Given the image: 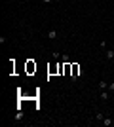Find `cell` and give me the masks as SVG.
<instances>
[{
    "label": "cell",
    "instance_id": "obj_4",
    "mask_svg": "<svg viewBox=\"0 0 114 127\" xmlns=\"http://www.w3.org/2000/svg\"><path fill=\"white\" fill-rule=\"evenodd\" d=\"M99 97H101V101H103V102H105V101H109V93H107L105 89L101 91V95H99Z\"/></svg>",
    "mask_w": 114,
    "mask_h": 127
},
{
    "label": "cell",
    "instance_id": "obj_2",
    "mask_svg": "<svg viewBox=\"0 0 114 127\" xmlns=\"http://www.w3.org/2000/svg\"><path fill=\"white\" fill-rule=\"evenodd\" d=\"M57 36H59V32H57V31H49L48 32V38H49V40H57Z\"/></svg>",
    "mask_w": 114,
    "mask_h": 127
},
{
    "label": "cell",
    "instance_id": "obj_6",
    "mask_svg": "<svg viewBox=\"0 0 114 127\" xmlns=\"http://www.w3.org/2000/svg\"><path fill=\"white\" fill-rule=\"evenodd\" d=\"M107 57H109V61H114V51L112 49H107Z\"/></svg>",
    "mask_w": 114,
    "mask_h": 127
},
{
    "label": "cell",
    "instance_id": "obj_3",
    "mask_svg": "<svg viewBox=\"0 0 114 127\" xmlns=\"http://www.w3.org/2000/svg\"><path fill=\"white\" fill-rule=\"evenodd\" d=\"M103 89H109V84H107L105 80H101V82H99V91H103Z\"/></svg>",
    "mask_w": 114,
    "mask_h": 127
},
{
    "label": "cell",
    "instance_id": "obj_1",
    "mask_svg": "<svg viewBox=\"0 0 114 127\" xmlns=\"http://www.w3.org/2000/svg\"><path fill=\"white\" fill-rule=\"evenodd\" d=\"M78 76H82V68L78 64H72V74H71V80H76Z\"/></svg>",
    "mask_w": 114,
    "mask_h": 127
},
{
    "label": "cell",
    "instance_id": "obj_7",
    "mask_svg": "<svg viewBox=\"0 0 114 127\" xmlns=\"http://www.w3.org/2000/svg\"><path fill=\"white\" fill-rule=\"evenodd\" d=\"M95 120H97V122H103V120H105V116L101 114V112H97V114H95Z\"/></svg>",
    "mask_w": 114,
    "mask_h": 127
},
{
    "label": "cell",
    "instance_id": "obj_10",
    "mask_svg": "<svg viewBox=\"0 0 114 127\" xmlns=\"http://www.w3.org/2000/svg\"><path fill=\"white\" fill-rule=\"evenodd\" d=\"M44 4H49V2H53V0H42Z\"/></svg>",
    "mask_w": 114,
    "mask_h": 127
},
{
    "label": "cell",
    "instance_id": "obj_5",
    "mask_svg": "<svg viewBox=\"0 0 114 127\" xmlns=\"http://www.w3.org/2000/svg\"><path fill=\"white\" fill-rule=\"evenodd\" d=\"M101 123H103L105 127H110V125H112V120H110V118H105V120H103Z\"/></svg>",
    "mask_w": 114,
    "mask_h": 127
},
{
    "label": "cell",
    "instance_id": "obj_9",
    "mask_svg": "<svg viewBox=\"0 0 114 127\" xmlns=\"http://www.w3.org/2000/svg\"><path fill=\"white\" fill-rule=\"evenodd\" d=\"M109 91H114V82H110V84H109Z\"/></svg>",
    "mask_w": 114,
    "mask_h": 127
},
{
    "label": "cell",
    "instance_id": "obj_8",
    "mask_svg": "<svg viewBox=\"0 0 114 127\" xmlns=\"http://www.w3.org/2000/svg\"><path fill=\"white\" fill-rule=\"evenodd\" d=\"M61 61H63V63H69V55H67V53H65V55H61Z\"/></svg>",
    "mask_w": 114,
    "mask_h": 127
}]
</instances>
